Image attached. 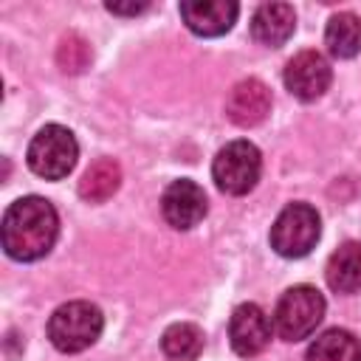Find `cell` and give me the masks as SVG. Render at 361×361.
Wrapping results in <instances>:
<instances>
[{
    "mask_svg": "<svg viewBox=\"0 0 361 361\" xmlns=\"http://www.w3.org/2000/svg\"><path fill=\"white\" fill-rule=\"evenodd\" d=\"M59 234V217L51 200L28 195L14 200L3 214V248L11 259L31 262L45 257Z\"/></svg>",
    "mask_w": 361,
    "mask_h": 361,
    "instance_id": "1",
    "label": "cell"
},
{
    "mask_svg": "<svg viewBox=\"0 0 361 361\" xmlns=\"http://www.w3.org/2000/svg\"><path fill=\"white\" fill-rule=\"evenodd\" d=\"M104 327V316L90 302H65L48 319V338L59 353H82L87 350Z\"/></svg>",
    "mask_w": 361,
    "mask_h": 361,
    "instance_id": "2",
    "label": "cell"
},
{
    "mask_svg": "<svg viewBox=\"0 0 361 361\" xmlns=\"http://www.w3.org/2000/svg\"><path fill=\"white\" fill-rule=\"evenodd\" d=\"M324 316V296L313 285H293L288 288L274 310V327L285 341L307 338Z\"/></svg>",
    "mask_w": 361,
    "mask_h": 361,
    "instance_id": "3",
    "label": "cell"
},
{
    "mask_svg": "<svg viewBox=\"0 0 361 361\" xmlns=\"http://www.w3.org/2000/svg\"><path fill=\"white\" fill-rule=\"evenodd\" d=\"M79 158V144L73 133L62 124H45L28 144V166L45 180L65 178Z\"/></svg>",
    "mask_w": 361,
    "mask_h": 361,
    "instance_id": "4",
    "label": "cell"
},
{
    "mask_svg": "<svg viewBox=\"0 0 361 361\" xmlns=\"http://www.w3.org/2000/svg\"><path fill=\"white\" fill-rule=\"evenodd\" d=\"M322 220L319 212L307 203H290L279 212V217L271 226V248L279 257L299 259L310 254V248L319 243Z\"/></svg>",
    "mask_w": 361,
    "mask_h": 361,
    "instance_id": "5",
    "label": "cell"
},
{
    "mask_svg": "<svg viewBox=\"0 0 361 361\" xmlns=\"http://www.w3.org/2000/svg\"><path fill=\"white\" fill-rule=\"evenodd\" d=\"M262 172L259 149L251 141H228L212 164V178L226 195H245L257 186Z\"/></svg>",
    "mask_w": 361,
    "mask_h": 361,
    "instance_id": "6",
    "label": "cell"
},
{
    "mask_svg": "<svg viewBox=\"0 0 361 361\" xmlns=\"http://www.w3.org/2000/svg\"><path fill=\"white\" fill-rule=\"evenodd\" d=\"M271 333H274V324L259 305L243 302L234 307V313L228 319V341L237 355H243V358L259 355L268 347Z\"/></svg>",
    "mask_w": 361,
    "mask_h": 361,
    "instance_id": "7",
    "label": "cell"
},
{
    "mask_svg": "<svg viewBox=\"0 0 361 361\" xmlns=\"http://www.w3.org/2000/svg\"><path fill=\"white\" fill-rule=\"evenodd\" d=\"M330 82H333L330 62L319 51H299L285 68V87L302 102H313L324 96Z\"/></svg>",
    "mask_w": 361,
    "mask_h": 361,
    "instance_id": "8",
    "label": "cell"
},
{
    "mask_svg": "<svg viewBox=\"0 0 361 361\" xmlns=\"http://www.w3.org/2000/svg\"><path fill=\"white\" fill-rule=\"evenodd\" d=\"M206 195L203 189L195 183V180H172L166 189H164V197H161V212L166 217V223L172 228H192L197 226L203 217H206Z\"/></svg>",
    "mask_w": 361,
    "mask_h": 361,
    "instance_id": "9",
    "label": "cell"
},
{
    "mask_svg": "<svg viewBox=\"0 0 361 361\" xmlns=\"http://www.w3.org/2000/svg\"><path fill=\"white\" fill-rule=\"evenodd\" d=\"M240 6L234 0H197V3H180V17L186 28L197 37H220L226 34L237 20Z\"/></svg>",
    "mask_w": 361,
    "mask_h": 361,
    "instance_id": "10",
    "label": "cell"
},
{
    "mask_svg": "<svg viewBox=\"0 0 361 361\" xmlns=\"http://www.w3.org/2000/svg\"><path fill=\"white\" fill-rule=\"evenodd\" d=\"M271 113V90L259 79H243L226 99V116L237 127H254Z\"/></svg>",
    "mask_w": 361,
    "mask_h": 361,
    "instance_id": "11",
    "label": "cell"
},
{
    "mask_svg": "<svg viewBox=\"0 0 361 361\" xmlns=\"http://www.w3.org/2000/svg\"><path fill=\"white\" fill-rule=\"evenodd\" d=\"M296 28V11L288 3H265L251 17V37L259 45L279 48Z\"/></svg>",
    "mask_w": 361,
    "mask_h": 361,
    "instance_id": "12",
    "label": "cell"
},
{
    "mask_svg": "<svg viewBox=\"0 0 361 361\" xmlns=\"http://www.w3.org/2000/svg\"><path fill=\"white\" fill-rule=\"evenodd\" d=\"M327 285L336 293H355L361 290V245L358 243H344L338 245L324 268Z\"/></svg>",
    "mask_w": 361,
    "mask_h": 361,
    "instance_id": "13",
    "label": "cell"
},
{
    "mask_svg": "<svg viewBox=\"0 0 361 361\" xmlns=\"http://www.w3.org/2000/svg\"><path fill=\"white\" fill-rule=\"evenodd\" d=\"M324 42H327V51L338 59L355 56L361 51V17H355L353 11L333 14L324 28Z\"/></svg>",
    "mask_w": 361,
    "mask_h": 361,
    "instance_id": "14",
    "label": "cell"
},
{
    "mask_svg": "<svg viewBox=\"0 0 361 361\" xmlns=\"http://www.w3.org/2000/svg\"><path fill=\"white\" fill-rule=\"evenodd\" d=\"M305 361H361V344L350 330H324L305 353Z\"/></svg>",
    "mask_w": 361,
    "mask_h": 361,
    "instance_id": "15",
    "label": "cell"
},
{
    "mask_svg": "<svg viewBox=\"0 0 361 361\" xmlns=\"http://www.w3.org/2000/svg\"><path fill=\"white\" fill-rule=\"evenodd\" d=\"M121 183V166L113 158H99L87 166V172L79 180V195L87 203H104L107 197L116 195Z\"/></svg>",
    "mask_w": 361,
    "mask_h": 361,
    "instance_id": "16",
    "label": "cell"
},
{
    "mask_svg": "<svg viewBox=\"0 0 361 361\" xmlns=\"http://www.w3.org/2000/svg\"><path fill=\"white\" fill-rule=\"evenodd\" d=\"M161 350L169 361H195L203 353V333L189 322L169 324L161 336Z\"/></svg>",
    "mask_w": 361,
    "mask_h": 361,
    "instance_id": "17",
    "label": "cell"
},
{
    "mask_svg": "<svg viewBox=\"0 0 361 361\" xmlns=\"http://www.w3.org/2000/svg\"><path fill=\"white\" fill-rule=\"evenodd\" d=\"M90 45L85 37L79 34H65L59 39V48H56V65L65 71V73H82L87 65H90Z\"/></svg>",
    "mask_w": 361,
    "mask_h": 361,
    "instance_id": "18",
    "label": "cell"
},
{
    "mask_svg": "<svg viewBox=\"0 0 361 361\" xmlns=\"http://www.w3.org/2000/svg\"><path fill=\"white\" fill-rule=\"evenodd\" d=\"M104 8L110 14H141L149 8V3H107Z\"/></svg>",
    "mask_w": 361,
    "mask_h": 361,
    "instance_id": "19",
    "label": "cell"
}]
</instances>
